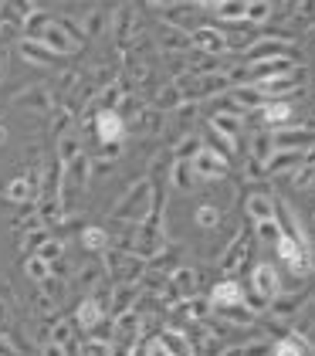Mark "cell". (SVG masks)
<instances>
[{
    "label": "cell",
    "mask_w": 315,
    "mask_h": 356,
    "mask_svg": "<svg viewBox=\"0 0 315 356\" xmlns=\"http://www.w3.org/2000/svg\"><path fill=\"white\" fill-rule=\"evenodd\" d=\"M153 200H156V184L150 177H143L139 184H132L129 191L122 193V200L112 207V220H122V224H143L153 211Z\"/></svg>",
    "instance_id": "cell-1"
},
{
    "label": "cell",
    "mask_w": 315,
    "mask_h": 356,
    "mask_svg": "<svg viewBox=\"0 0 315 356\" xmlns=\"http://www.w3.org/2000/svg\"><path fill=\"white\" fill-rule=\"evenodd\" d=\"M251 296H248V309L255 312H264L271 302L282 296V278H278V268L271 261H258L255 272H251Z\"/></svg>",
    "instance_id": "cell-2"
},
{
    "label": "cell",
    "mask_w": 315,
    "mask_h": 356,
    "mask_svg": "<svg viewBox=\"0 0 315 356\" xmlns=\"http://www.w3.org/2000/svg\"><path fill=\"white\" fill-rule=\"evenodd\" d=\"M275 251H278V258L285 261V268H289L295 278L312 275V248H305L302 241H295L291 234H282V238L275 241Z\"/></svg>",
    "instance_id": "cell-3"
},
{
    "label": "cell",
    "mask_w": 315,
    "mask_h": 356,
    "mask_svg": "<svg viewBox=\"0 0 315 356\" xmlns=\"http://www.w3.org/2000/svg\"><path fill=\"white\" fill-rule=\"evenodd\" d=\"M210 133L220 143V153H234L241 136V112H213L210 115Z\"/></svg>",
    "instance_id": "cell-4"
},
{
    "label": "cell",
    "mask_w": 315,
    "mask_h": 356,
    "mask_svg": "<svg viewBox=\"0 0 315 356\" xmlns=\"http://www.w3.org/2000/svg\"><path fill=\"white\" fill-rule=\"evenodd\" d=\"M275 133V146L278 149H298V153H309L315 149V126H282V129H271Z\"/></svg>",
    "instance_id": "cell-5"
},
{
    "label": "cell",
    "mask_w": 315,
    "mask_h": 356,
    "mask_svg": "<svg viewBox=\"0 0 315 356\" xmlns=\"http://www.w3.org/2000/svg\"><path fill=\"white\" fill-rule=\"evenodd\" d=\"M95 136L102 146H122L126 139V119L115 109H102L95 115Z\"/></svg>",
    "instance_id": "cell-6"
},
{
    "label": "cell",
    "mask_w": 315,
    "mask_h": 356,
    "mask_svg": "<svg viewBox=\"0 0 315 356\" xmlns=\"http://www.w3.org/2000/svg\"><path fill=\"white\" fill-rule=\"evenodd\" d=\"M193 170H197L200 180H224V177H227V156H224L220 149L204 146V149L193 156Z\"/></svg>",
    "instance_id": "cell-7"
},
{
    "label": "cell",
    "mask_w": 315,
    "mask_h": 356,
    "mask_svg": "<svg viewBox=\"0 0 315 356\" xmlns=\"http://www.w3.org/2000/svg\"><path fill=\"white\" fill-rule=\"evenodd\" d=\"M38 38H41V41H45V44L51 48V51H58V55H72V51H75V48L81 44L79 38H75L72 31L65 28L61 21H51V24H48V28L41 31Z\"/></svg>",
    "instance_id": "cell-8"
},
{
    "label": "cell",
    "mask_w": 315,
    "mask_h": 356,
    "mask_svg": "<svg viewBox=\"0 0 315 356\" xmlns=\"http://www.w3.org/2000/svg\"><path fill=\"white\" fill-rule=\"evenodd\" d=\"M17 51H21V58H24L27 65H38V68H48V65H54V58H61L58 51H51L41 38H31V34H24V38L17 41Z\"/></svg>",
    "instance_id": "cell-9"
},
{
    "label": "cell",
    "mask_w": 315,
    "mask_h": 356,
    "mask_svg": "<svg viewBox=\"0 0 315 356\" xmlns=\"http://www.w3.org/2000/svg\"><path fill=\"white\" fill-rule=\"evenodd\" d=\"M190 44H193L197 51H204V55H224V51H231L227 34L217 28H197L190 34Z\"/></svg>",
    "instance_id": "cell-10"
},
{
    "label": "cell",
    "mask_w": 315,
    "mask_h": 356,
    "mask_svg": "<svg viewBox=\"0 0 315 356\" xmlns=\"http://www.w3.org/2000/svg\"><path fill=\"white\" fill-rule=\"evenodd\" d=\"M210 305H213V309L248 305V292H244V285H241V282H234V278H224V282H217V285H213V292H210Z\"/></svg>",
    "instance_id": "cell-11"
},
{
    "label": "cell",
    "mask_w": 315,
    "mask_h": 356,
    "mask_svg": "<svg viewBox=\"0 0 315 356\" xmlns=\"http://www.w3.org/2000/svg\"><path fill=\"white\" fill-rule=\"evenodd\" d=\"M244 58H248V65H251V61H268V58H295V55H291L289 41H282V38H261V41H255V44L244 51Z\"/></svg>",
    "instance_id": "cell-12"
},
{
    "label": "cell",
    "mask_w": 315,
    "mask_h": 356,
    "mask_svg": "<svg viewBox=\"0 0 315 356\" xmlns=\"http://www.w3.org/2000/svg\"><path fill=\"white\" fill-rule=\"evenodd\" d=\"M305 166V153L298 149H275V156L264 163V173L268 177H285V173H295Z\"/></svg>",
    "instance_id": "cell-13"
},
{
    "label": "cell",
    "mask_w": 315,
    "mask_h": 356,
    "mask_svg": "<svg viewBox=\"0 0 315 356\" xmlns=\"http://www.w3.org/2000/svg\"><path fill=\"white\" fill-rule=\"evenodd\" d=\"M105 305H102V299H95V296H88V299H81L79 302V309H75V326L79 329H95L99 323L105 319V312H102Z\"/></svg>",
    "instance_id": "cell-14"
},
{
    "label": "cell",
    "mask_w": 315,
    "mask_h": 356,
    "mask_svg": "<svg viewBox=\"0 0 315 356\" xmlns=\"http://www.w3.org/2000/svg\"><path fill=\"white\" fill-rule=\"evenodd\" d=\"M244 211L251 220H268V218H278V197H268V193H251L244 200Z\"/></svg>",
    "instance_id": "cell-15"
},
{
    "label": "cell",
    "mask_w": 315,
    "mask_h": 356,
    "mask_svg": "<svg viewBox=\"0 0 315 356\" xmlns=\"http://www.w3.org/2000/svg\"><path fill=\"white\" fill-rule=\"evenodd\" d=\"M248 149H251V160L264 170V163H268V160L275 156V149H278V146H275V133H271V129H258V133L251 136V146H248Z\"/></svg>",
    "instance_id": "cell-16"
},
{
    "label": "cell",
    "mask_w": 315,
    "mask_h": 356,
    "mask_svg": "<svg viewBox=\"0 0 315 356\" xmlns=\"http://www.w3.org/2000/svg\"><path fill=\"white\" fill-rule=\"evenodd\" d=\"M261 115H264V122H268L271 129H282V126H291L295 109H291L289 102H282V99H268V102L261 106Z\"/></svg>",
    "instance_id": "cell-17"
},
{
    "label": "cell",
    "mask_w": 315,
    "mask_h": 356,
    "mask_svg": "<svg viewBox=\"0 0 315 356\" xmlns=\"http://www.w3.org/2000/svg\"><path fill=\"white\" fill-rule=\"evenodd\" d=\"M197 170H193V160H173V170H170V184L180 193H190L197 187Z\"/></svg>",
    "instance_id": "cell-18"
},
{
    "label": "cell",
    "mask_w": 315,
    "mask_h": 356,
    "mask_svg": "<svg viewBox=\"0 0 315 356\" xmlns=\"http://www.w3.org/2000/svg\"><path fill=\"white\" fill-rule=\"evenodd\" d=\"M34 191H38V184L31 180V173H24V177H14V180L3 187V200H10V204H27V200L34 197Z\"/></svg>",
    "instance_id": "cell-19"
},
{
    "label": "cell",
    "mask_w": 315,
    "mask_h": 356,
    "mask_svg": "<svg viewBox=\"0 0 315 356\" xmlns=\"http://www.w3.org/2000/svg\"><path fill=\"white\" fill-rule=\"evenodd\" d=\"M295 85H298V79H295L291 72H285V75H275V79H264V82H258V88H261L268 99H282V95L295 92Z\"/></svg>",
    "instance_id": "cell-20"
},
{
    "label": "cell",
    "mask_w": 315,
    "mask_h": 356,
    "mask_svg": "<svg viewBox=\"0 0 315 356\" xmlns=\"http://www.w3.org/2000/svg\"><path fill=\"white\" fill-rule=\"evenodd\" d=\"M156 339L166 346V350H170V353H177V356H193V353H197V350H193V343L186 339L184 332H177V329H163Z\"/></svg>",
    "instance_id": "cell-21"
},
{
    "label": "cell",
    "mask_w": 315,
    "mask_h": 356,
    "mask_svg": "<svg viewBox=\"0 0 315 356\" xmlns=\"http://www.w3.org/2000/svg\"><path fill=\"white\" fill-rule=\"evenodd\" d=\"M24 272H27V278H31V282H38V285H41V282H48V278H51L54 265L48 261V258H41V254L34 251V254H27Z\"/></svg>",
    "instance_id": "cell-22"
},
{
    "label": "cell",
    "mask_w": 315,
    "mask_h": 356,
    "mask_svg": "<svg viewBox=\"0 0 315 356\" xmlns=\"http://www.w3.org/2000/svg\"><path fill=\"white\" fill-rule=\"evenodd\" d=\"M244 254H248V238L237 234L234 241H231V248L224 251V258H220V268H224V272H234L237 265L244 261Z\"/></svg>",
    "instance_id": "cell-23"
},
{
    "label": "cell",
    "mask_w": 315,
    "mask_h": 356,
    "mask_svg": "<svg viewBox=\"0 0 315 356\" xmlns=\"http://www.w3.org/2000/svg\"><path fill=\"white\" fill-rule=\"evenodd\" d=\"M54 149H58V163L68 166L75 156H81V139L75 136V133H65V136L58 139V146H54Z\"/></svg>",
    "instance_id": "cell-24"
},
{
    "label": "cell",
    "mask_w": 315,
    "mask_h": 356,
    "mask_svg": "<svg viewBox=\"0 0 315 356\" xmlns=\"http://www.w3.org/2000/svg\"><path fill=\"white\" fill-rule=\"evenodd\" d=\"M213 14H217V21L237 24V21H244V17H248V0H224Z\"/></svg>",
    "instance_id": "cell-25"
},
{
    "label": "cell",
    "mask_w": 315,
    "mask_h": 356,
    "mask_svg": "<svg viewBox=\"0 0 315 356\" xmlns=\"http://www.w3.org/2000/svg\"><path fill=\"white\" fill-rule=\"evenodd\" d=\"M81 248L92 251V254L108 251V231H102V227H85V231H81Z\"/></svg>",
    "instance_id": "cell-26"
},
{
    "label": "cell",
    "mask_w": 315,
    "mask_h": 356,
    "mask_svg": "<svg viewBox=\"0 0 315 356\" xmlns=\"http://www.w3.org/2000/svg\"><path fill=\"white\" fill-rule=\"evenodd\" d=\"M193 220H197L200 231H213V227L220 224V207H217V204H200V207L193 211Z\"/></svg>",
    "instance_id": "cell-27"
},
{
    "label": "cell",
    "mask_w": 315,
    "mask_h": 356,
    "mask_svg": "<svg viewBox=\"0 0 315 356\" xmlns=\"http://www.w3.org/2000/svg\"><path fill=\"white\" fill-rule=\"evenodd\" d=\"M170 285H173L184 299H190V296H193V289H197V272H193V268H177L173 278H170Z\"/></svg>",
    "instance_id": "cell-28"
},
{
    "label": "cell",
    "mask_w": 315,
    "mask_h": 356,
    "mask_svg": "<svg viewBox=\"0 0 315 356\" xmlns=\"http://www.w3.org/2000/svg\"><path fill=\"white\" fill-rule=\"evenodd\" d=\"M255 231H258V241H264V245H275L285 231H282V224H278V218H268V220H255Z\"/></svg>",
    "instance_id": "cell-29"
},
{
    "label": "cell",
    "mask_w": 315,
    "mask_h": 356,
    "mask_svg": "<svg viewBox=\"0 0 315 356\" xmlns=\"http://www.w3.org/2000/svg\"><path fill=\"white\" fill-rule=\"evenodd\" d=\"M79 356H112V339H102V336L81 339Z\"/></svg>",
    "instance_id": "cell-30"
},
{
    "label": "cell",
    "mask_w": 315,
    "mask_h": 356,
    "mask_svg": "<svg viewBox=\"0 0 315 356\" xmlns=\"http://www.w3.org/2000/svg\"><path fill=\"white\" fill-rule=\"evenodd\" d=\"M271 17V0H248V24H264Z\"/></svg>",
    "instance_id": "cell-31"
},
{
    "label": "cell",
    "mask_w": 315,
    "mask_h": 356,
    "mask_svg": "<svg viewBox=\"0 0 315 356\" xmlns=\"http://www.w3.org/2000/svg\"><path fill=\"white\" fill-rule=\"evenodd\" d=\"M200 149H204V143H200V139H197V136H184V139H180V143H177V149H173V156H177V160H193V156H197Z\"/></svg>",
    "instance_id": "cell-32"
},
{
    "label": "cell",
    "mask_w": 315,
    "mask_h": 356,
    "mask_svg": "<svg viewBox=\"0 0 315 356\" xmlns=\"http://www.w3.org/2000/svg\"><path fill=\"white\" fill-rule=\"evenodd\" d=\"M38 254H41V258H48L51 265H61V254H65V245H61L58 238H48L45 245L38 248Z\"/></svg>",
    "instance_id": "cell-33"
},
{
    "label": "cell",
    "mask_w": 315,
    "mask_h": 356,
    "mask_svg": "<svg viewBox=\"0 0 315 356\" xmlns=\"http://www.w3.org/2000/svg\"><path fill=\"white\" fill-rule=\"evenodd\" d=\"M102 28H105V17L102 14H99V10H88V14H85V38H99V34H102Z\"/></svg>",
    "instance_id": "cell-34"
},
{
    "label": "cell",
    "mask_w": 315,
    "mask_h": 356,
    "mask_svg": "<svg viewBox=\"0 0 315 356\" xmlns=\"http://www.w3.org/2000/svg\"><path fill=\"white\" fill-rule=\"evenodd\" d=\"M132 299H136V292H132L129 285H119V289H115V305H112V309H115V316H119V312H126V309H132Z\"/></svg>",
    "instance_id": "cell-35"
},
{
    "label": "cell",
    "mask_w": 315,
    "mask_h": 356,
    "mask_svg": "<svg viewBox=\"0 0 315 356\" xmlns=\"http://www.w3.org/2000/svg\"><path fill=\"white\" fill-rule=\"evenodd\" d=\"M271 353H275V346H271V343H264V339L251 343V346H244V356H271Z\"/></svg>",
    "instance_id": "cell-36"
},
{
    "label": "cell",
    "mask_w": 315,
    "mask_h": 356,
    "mask_svg": "<svg viewBox=\"0 0 315 356\" xmlns=\"http://www.w3.org/2000/svg\"><path fill=\"white\" fill-rule=\"evenodd\" d=\"M132 28V10H119V17H115V34L119 38H126Z\"/></svg>",
    "instance_id": "cell-37"
},
{
    "label": "cell",
    "mask_w": 315,
    "mask_h": 356,
    "mask_svg": "<svg viewBox=\"0 0 315 356\" xmlns=\"http://www.w3.org/2000/svg\"><path fill=\"white\" fill-rule=\"evenodd\" d=\"M99 275H102V268H99V265H92V268H85V272H81V282H85V285H92Z\"/></svg>",
    "instance_id": "cell-38"
},
{
    "label": "cell",
    "mask_w": 315,
    "mask_h": 356,
    "mask_svg": "<svg viewBox=\"0 0 315 356\" xmlns=\"http://www.w3.org/2000/svg\"><path fill=\"white\" fill-rule=\"evenodd\" d=\"M45 356H72L65 346H58V343H45Z\"/></svg>",
    "instance_id": "cell-39"
},
{
    "label": "cell",
    "mask_w": 315,
    "mask_h": 356,
    "mask_svg": "<svg viewBox=\"0 0 315 356\" xmlns=\"http://www.w3.org/2000/svg\"><path fill=\"white\" fill-rule=\"evenodd\" d=\"M150 356H177V353H170V350H166V346H163V343H153V346H150Z\"/></svg>",
    "instance_id": "cell-40"
},
{
    "label": "cell",
    "mask_w": 315,
    "mask_h": 356,
    "mask_svg": "<svg viewBox=\"0 0 315 356\" xmlns=\"http://www.w3.org/2000/svg\"><path fill=\"white\" fill-rule=\"evenodd\" d=\"M0 356H17V350L10 346V339H3V336H0Z\"/></svg>",
    "instance_id": "cell-41"
},
{
    "label": "cell",
    "mask_w": 315,
    "mask_h": 356,
    "mask_svg": "<svg viewBox=\"0 0 315 356\" xmlns=\"http://www.w3.org/2000/svg\"><path fill=\"white\" fill-rule=\"evenodd\" d=\"M193 3H197V7H204V10H217L224 0H193Z\"/></svg>",
    "instance_id": "cell-42"
},
{
    "label": "cell",
    "mask_w": 315,
    "mask_h": 356,
    "mask_svg": "<svg viewBox=\"0 0 315 356\" xmlns=\"http://www.w3.org/2000/svg\"><path fill=\"white\" fill-rule=\"evenodd\" d=\"M3 143H7V129L0 126V146H3Z\"/></svg>",
    "instance_id": "cell-43"
},
{
    "label": "cell",
    "mask_w": 315,
    "mask_h": 356,
    "mask_svg": "<svg viewBox=\"0 0 315 356\" xmlns=\"http://www.w3.org/2000/svg\"><path fill=\"white\" fill-rule=\"evenodd\" d=\"M150 3H156V7H163V3H173V0H150Z\"/></svg>",
    "instance_id": "cell-44"
},
{
    "label": "cell",
    "mask_w": 315,
    "mask_h": 356,
    "mask_svg": "<svg viewBox=\"0 0 315 356\" xmlns=\"http://www.w3.org/2000/svg\"><path fill=\"white\" fill-rule=\"evenodd\" d=\"M0 68H3V51H0Z\"/></svg>",
    "instance_id": "cell-45"
}]
</instances>
